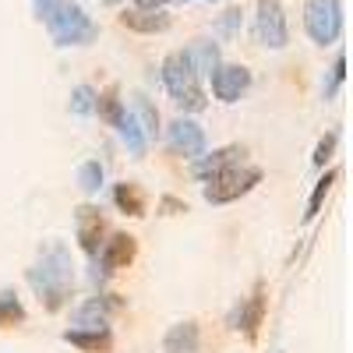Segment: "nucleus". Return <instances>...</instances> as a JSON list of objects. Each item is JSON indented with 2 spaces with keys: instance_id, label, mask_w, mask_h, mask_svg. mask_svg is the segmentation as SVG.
Masks as SVG:
<instances>
[{
  "instance_id": "f257e3e1",
  "label": "nucleus",
  "mask_w": 353,
  "mask_h": 353,
  "mask_svg": "<svg viewBox=\"0 0 353 353\" xmlns=\"http://www.w3.org/2000/svg\"><path fill=\"white\" fill-rule=\"evenodd\" d=\"M28 283L39 293V301L46 311H61L71 297V286H74V265L64 244H50L39 261L28 269Z\"/></svg>"
},
{
  "instance_id": "f03ea898",
  "label": "nucleus",
  "mask_w": 353,
  "mask_h": 353,
  "mask_svg": "<svg viewBox=\"0 0 353 353\" xmlns=\"http://www.w3.org/2000/svg\"><path fill=\"white\" fill-rule=\"evenodd\" d=\"M163 85L170 99L181 106L184 113H201L205 106H209V99H205V88H201V78L191 64L188 50H173L166 61H163Z\"/></svg>"
},
{
  "instance_id": "7ed1b4c3",
  "label": "nucleus",
  "mask_w": 353,
  "mask_h": 353,
  "mask_svg": "<svg viewBox=\"0 0 353 353\" xmlns=\"http://www.w3.org/2000/svg\"><path fill=\"white\" fill-rule=\"evenodd\" d=\"M46 28H50V39L57 46H88L99 36L96 21L88 18L78 4H68V0H61V8L46 18Z\"/></svg>"
},
{
  "instance_id": "20e7f679",
  "label": "nucleus",
  "mask_w": 353,
  "mask_h": 353,
  "mask_svg": "<svg viewBox=\"0 0 353 353\" xmlns=\"http://www.w3.org/2000/svg\"><path fill=\"white\" fill-rule=\"evenodd\" d=\"M258 181H261V170L258 166L237 163V166H230V170L209 176L201 194H205V201H212V205H226V201H237L241 194H248Z\"/></svg>"
},
{
  "instance_id": "39448f33",
  "label": "nucleus",
  "mask_w": 353,
  "mask_h": 353,
  "mask_svg": "<svg viewBox=\"0 0 353 353\" xmlns=\"http://www.w3.org/2000/svg\"><path fill=\"white\" fill-rule=\"evenodd\" d=\"M304 28L318 46H332L343 36V4L339 0H307Z\"/></svg>"
},
{
  "instance_id": "423d86ee",
  "label": "nucleus",
  "mask_w": 353,
  "mask_h": 353,
  "mask_svg": "<svg viewBox=\"0 0 353 353\" xmlns=\"http://www.w3.org/2000/svg\"><path fill=\"white\" fill-rule=\"evenodd\" d=\"M254 36H258L261 46H269V50H283L290 43V28H286V14H283L279 0H258Z\"/></svg>"
},
{
  "instance_id": "0eeeda50",
  "label": "nucleus",
  "mask_w": 353,
  "mask_h": 353,
  "mask_svg": "<svg viewBox=\"0 0 353 353\" xmlns=\"http://www.w3.org/2000/svg\"><path fill=\"white\" fill-rule=\"evenodd\" d=\"M166 141H170L173 156H188V159L205 156V131H201L198 121H191V117H176L166 128Z\"/></svg>"
},
{
  "instance_id": "6e6552de",
  "label": "nucleus",
  "mask_w": 353,
  "mask_h": 353,
  "mask_svg": "<svg viewBox=\"0 0 353 353\" xmlns=\"http://www.w3.org/2000/svg\"><path fill=\"white\" fill-rule=\"evenodd\" d=\"M251 85V71L244 64H219L212 71V92L219 103H237Z\"/></svg>"
},
{
  "instance_id": "1a4fd4ad",
  "label": "nucleus",
  "mask_w": 353,
  "mask_h": 353,
  "mask_svg": "<svg viewBox=\"0 0 353 353\" xmlns=\"http://www.w3.org/2000/svg\"><path fill=\"white\" fill-rule=\"evenodd\" d=\"M74 226H78V244H81V251L96 258L99 248H103V230H106V223H103V216H99L96 205H81V209L74 212Z\"/></svg>"
},
{
  "instance_id": "9d476101",
  "label": "nucleus",
  "mask_w": 353,
  "mask_h": 353,
  "mask_svg": "<svg viewBox=\"0 0 353 353\" xmlns=\"http://www.w3.org/2000/svg\"><path fill=\"white\" fill-rule=\"evenodd\" d=\"M134 237L131 233H113V237L99 248V265H103V272H117V269H128V265L134 261Z\"/></svg>"
},
{
  "instance_id": "9b49d317",
  "label": "nucleus",
  "mask_w": 353,
  "mask_h": 353,
  "mask_svg": "<svg viewBox=\"0 0 353 353\" xmlns=\"http://www.w3.org/2000/svg\"><path fill=\"white\" fill-rule=\"evenodd\" d=\"M237 163H244V149H241V145H223V149L194 159V176H198V181H209V176H216V173H223L230 166H237Z\"/></svg>"
},
{
  "instance_id": "f8f14e48",
  "label": "nucleus",
  "mask_w": 353,
  "mask_h": 353,
  "mask_svg": "<svg viewBox=\"0 0 353 353\" xmlns=\"http://www.w3.org/2000/svg\"><path fill=\"white\" fill-rule=\"evenodd\" d=\"M121 25L131 28V32H141V36H156V32H166L170 28V14L163 11H124L121 14Z\"/></svg>"
},
{
  "instance_id": "ddd939ff",
  "label": "nucleus",
  "mask_w": 353,
  "mask_h": 353,
  "mask_svg": "<svg viewBox=\"0 0 353 353\" xmlns=\"http://www.w3.org/2000/svg\"><path fill=\"white\" fill-rule=\"evenodd\" d=\"M121 307V301H113V297H92L81 311H78V329H106V318Z\"/></svg>"
},
{
  "instance_id": "4468645a",
  "label": "nucleus",
  "mask_w": 353,
  "mask_h": 353,
  "mask_svg": "<svg viewBox=\"0 0 353 353\" xmlns=\"http://www.w3.org/2000/svg\"><path fill=\"white\" fill-rule=\"evenodd\" d=\"M64 343H71V346H78L85 353H106L113 336H110V329H68Z\"/></svg>"
},
{
  "instance_id": "2eb2a0df",
  "label": "nucleus",
  "mask_w": 353,
  "mask_h": 353,
  "mask_svg": "<svg viewBox=\"0 0 353 353\" xmlns=\"http://www.w3.org/2000/svg\"><path fill=\"white\" fill-rule=\"evenodd\" d=\"M113 128L121 131V138H124V145H128V152L141 159V156H145V149H149V138H145L141 124L134 121V113H131V110H124V113H121V121H117Z\"/></svg>"
},
{
  "instance_id": "dca6fc26",
  "label": "nucleus",
  "mask_w": 353,
  "mask_h": 353,
  "mask_svg": "<svg viewBox=\"0 0 353 353\" xmlns=\"http://www.w3.org/2000/svg\"><path fill=\"white\" fill-rule=\"evenodd\" d=\"M261 318H265V293L254 290L251 297H248V304L237 311V329H241L248 339H254V336H258V325H261Z\"/></svg>"
},
{
  "instance_id": "f3484780",
  "label": "nucleus",
  "mask_w": 353,
  "mask_h": 353,
  "mask_svg": "<svg viewBox=\"0 0 353 353\" xmlns=\"http://www.w3.org/2000/svg\"><path fill=\"white\" fill-rule=\"evenodd\" d=\"M163 350L166 353H194L198 350V325L194 321H181V325H173L163 339Z\"/></svg>"
},
{
  "instance_id": "a211bd4d",
  "label": "nucleus",
  "mask_w": 353,
  "mask_h": 353,
  "mask_svg": "<svg viewBox=\"0 0 353 353\" xmlns=\"http://www.w3.org/2000/svg\"><path fill=\"white\" fill-rule=\"evenodd\" d=\"M188 57H191V64H194L198 78H201V74L212 78V71L223 64V61H219V46H216L212 39H194V46L188 50Z\"/></svg>"
},
{
  "instance_id": "6ab92c4d",
  "label": "nucleus",
  "mask_w": 353,
  "mask_h": 353,
  "mask_svg": "<svg viewBox=\"0 0 353 353\" xmlns=\"http://www.w3.org/2000/svg\"><path fill=\"white\" fill-rule=\"evenodd\" d=\"M113 201H117V209H121L124 216H134V219L145 216V198H141V191L134 184H117Z\"/></svg>"
},
{
  "instance_id": "aec40b11",
  "label": "nucleus",
  "mask_w": 353,
  "mask_h": 353,
  "mask_svg": "<svg viewBox=\"0 0 353 353\" xmlns=\"http://www.w3.org/2000/svg\"><path fill=\"white\" fill-rule=\"evenodd\" d=\"M131 113H134V121L141 124L145 138L152 141V138L159 134V113H156V106L149 103V96H141V92H138V96H134V110H131Z\"/></svg>"
},
{
  "instance_id": "412c9836",
  "label": "nucleus",
  "mask_w": 353,
  "mask_h": 353,
  "mask_svg": "<svg viewBox=\"0 0 353 353\" xmlns=\"http://www.w3.org/2000/svg\"><path fill=\"white\" fill-rule=\"evenodd\" d=\"M339 181V170H329L321 181L314 184V191H311V201H307V212H304V219L311 223L318 212H321V205H325V198H329V191H332V184Z\"/></svg>"
},
{
  "instance_id": "4be33fe9",
  "label": "nucleus",
  "mask_w": 353,
  "mask_h": 353,
  "mask_svg": "<svg viewBox=\"0 0 353 353\" xmlns=\"http://www.w3.org/2000/svg\"><path fill=\"white\" fill-rule=\"evenodd\" d=\"M96 99H99V92H96L92 85H78L74 92H71V113L92 117V113H96Z\"/></svg>"
},
{
  "instance_id": "5701e85b",
  "label": "nucleus",
  "mask_w": 353,
  "mask_h": 353,
  "mask_svg": "<svg viewBox=\"0 0 353 353\" xmlns=\"http://www.w3.org/2000/svg\"><path fill=\"white\" fill-rule=\"evenodd\" d=\"M78 184H81L85 194H99V188H103V166H99L96 159L81 163V166H78Z\"/></svg>"
},
{
  "instance_id": "b1692460",
  "label": "nucleus",
  "mask_w": 353,
  "mask_h": 353,
  "mask_svg": "<svg viewBox=\"0 0 353 353\" xmlns=\"http://www.w3.org/2000/svg\"><path fill=\"white\" fill-rule=\"evenodd\" d=\"M96 113L103 117V121H110V124H117V121H121L124 103H121V96H117V88H106V92L96 99Z\"/></svg>"
},
{
  "instance_id": "393cba45",
  "label": "nucleus",
  "mask_w": 353,
  "mask_h": 353,
  "mask_svg": "<svg viewBox=\"0 0 353 353\" xmlns=\"http://www.w3.org/2000/svg\"><path fill=\"white\" fill-rule=\"evenodd\" d=\"M0 321H8V325H14V321H25V307L18 304V297L11 290L0 293Z\"/></svg>"
},
{
  "instance_id": "a878e982",
  "label": "nucleus",
  "mask_w": 353,
  "mask_h": 353,
  "mask_svg": "<svg viewBox=\"0 0 353 353\" xmlns=\"http://www.w3.org/2000/svg\"><path fill=\"white\" fill-rule=\"evenodd\" d=\"M336 141H339V134H336V131H329L325 138L318 141V149H314V166H325V163L332 159V152H336Z\"/></svg>"
},
{
  "instance_id": "bb28decb",
  "label": "nucleus",
  "mask_w": 353,
  "mask_h": 353,
  "mask_svg": "<svg viewBox=\"0 0 353 353\" xmlns=\"http://www.w3.org/2000/svg\"><path fill=\"white\" fill-rule=\"evenodd\" d=\"M343 78H346V57L339 53V57H336V64H332V78H329V85H325V99L336 96V88L343 85Z\"/></svg>"
},
{
  "instance_id": "cd10ccee",
  "label": "nucleus",
  "mask_w": 353,
  "mask_h": 353,
  "mask_svg": "<svg viewBox=\"0 0 353 353\" xmlns=\"http://www.w3.org/2000/svg\"><path fill=\"white\" fill-rule=\"evenodd\" d=\"M237 28H241V11H226L223 21L216 25V32H219L223 39H233V36H237Z\"/></svg>"
},
{
  "instance_id": "c85d7f7f",
  "label": "nucleus",
  "mask_w": 353,
  "mask_h": 353,
  "mask_svg": "<svg viewBox=\"0 0 353 353\" xmlns=\"http://www.w3.org/2000/svg\"><path fill=\"white\" fill-rule=\"evenodd\" d=\"M57 8H61V0H32V11H36V18H39V21H46Z\"/></svg>"
},
{
  "instance_id": "c756f323",
  "label": "nucleus",
  "mask_w": 353,
  "mask_h": 353,
  "mask_svg": "<svg viewBox=\"0 0 353 353\" xmlns=\"http://www.w3.org/2000/svg\"><path fill=\"white\" fill-rule=\"evenodd\" d=\"M166 4H170V0H134L138 11H163Z\"/></svg>"
},
{
  "instance_id": "7c9ffc66",
  "label": "nucleus",
  "mask_w": 353,
  "mask_h": 353,
  "mask_svg": "<svg viewBox=\"0 0 353 353\" xmlns=\"http://www.w3.org/2000/svg\"><path fill=\"white\" fill-rule=\"evenodd\" d=\"M99 4H117V0H99Z\"/></svg>"
}]
</instances>
